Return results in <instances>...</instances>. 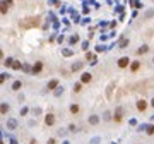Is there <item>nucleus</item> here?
I'll use <instances>...</instances> for the list:
<instances>
[{
	"mask_svg": "<svg viewBox=\"0 0 154 144\" xmlns=\"http://www.w3.org/2000/svg\"><path fill=\"white\" fill-rule=\"evenodd\" d=\"M151 105H152V106H154V98H152V101H151Z\"/></svg>",
	"mask_w": 154,
	"mask_h": 144,
	"instance_id": "nucleus-20",
	"label": "nucleus"
},
{
	"mask_svg": "<svg viewBox=\"0 0 154 144\" xmlns=\"http://www.w3.org/2000/svg\"><path fill=\"white\" fill-rule=\"evenodd\" d=\"M74 91H75V93H81V91H82V84H81V82L75 84V86H74Z\"/></svg>",
	"mask_w": 154,
	"mask_h": 144,
	"instance_id": "nucleus-9",
	"label": "nucleus"
},
{
	"mask_svg": "<svg viewBox=\"0 0 154 144\" xmlns=\"http://www.w3.org/2000/svg\"><path fill=\"white\" fill-rule=\"evenodd\" d=\"M139 67H140V64H139V62H134V64L130 65V69H132V70H137Z\"/></svg>",
	"mask_w": 154,
	"mask_h": 144,
	"instance_id": "nucleus-10",
	"label": "nucleus"
},
{
	"mask_svg": "<svg viewBox=\"0 0 154 144\" xmlns=\"http://www.w3.org/2000/svg\"><path fill=\"white\" fill-rule=\"evenodd\" d=\"M128 64H130V60H128L127 57H122L120 60H118V67H120V69H125Z\"/></svg>",
	"mask_w": 154,
	"mask_h": 144,
	"instance_id": "nucleus-3",
	"label": "nucleus"
},
{
	"mask_svg": "<svg viewBox=\"0 0 154 144\" xmlns=\"http://www.w3.org/2000/svg\"><path fill=\"white\" fill-rule=\"evenodd\" d=\"M70 112H72V113H77V112H79V106H77V105H72V106H70Z\"/></svg>",
	"mask_w": 154,
	"mask_h": 144,
	"instance_id": "nucleus-11",
	"label": "nucleus"
},
{
	"mask_svg": "<svg viewBox=\"0 0 154 144\" xmlns=\"http://www.w3.org/2000/svg\"><path fill=\"white\" fill-rule=\"evenodd\" d=\"M152 120H154V115H152Z\"/></svg>",
	"mask_w": 154,
	"mask_h": 144,
	"instance_id": "nucleus-21",
	"label": "nucleus"
},
{
	"mask_svg": "<svg viewBox=\"0 0 154 144\" xmlns=\"http://www.w3.org/2000/svg\"><path fill=\"white\" fill-rule=\"evenodd\" d=\"M57 86H58V81H57V79H53V81L48 84V89H55Z\"/></svg>",
	"mask_w": 154,
	"mask_h": 144,
	"instance_id": "nucleus-7",
	"label": "nucleus"
},
{
	"mask_svg": "<svg viewBox=\"0 0 154 144\" xmlns=\"http://www.w3.org/2000/svg\"><path fill=\"white\" fill-rule=\"evenodd\" d=\"M115 120H116V122H120V120H122V110H118V112L115 113Z\"/></svg>",
	"mask_w": 154,
	"mask_h": 144,
	"instance_id": "nucleus-8",
	"label": "nucleus"
},
{
	"mask_svg": "<svg viewBox=\"0 0 154 144\" xmlns=\"http://www.w3.org/2000/svg\"><path fill=\"white\" fill-rule=\"evenodd\" d=\"M45 124H46V125H53V124H55V117L51 115V113H50V115H46V118H45Z\"/></svg>",
	"mask_w": 154,
	"mask_h": 144,
	"instance_id": "nucleus-4",
	"label": "nucleus"
},
{
	"mask_svg": "<svg viewBox=\"0 0 154 144\" xmlns=\"http://www.w3.org/2000/svg\"><path fill=\"white\" fill-rule=\"evenodd\" d=\"M46 144H55V139H50V141H48Z\"/></svg>",
	"mask_w": 154,
	"mask_h": 144,
	"instance_id": "nucleus-19",
	"label": "nucleus"
},
{
	"mask_svg": "<svg viewBox=\"0 0 154 144\" xmlns=\"http://www.w3.org/2000/svg\"><path fill=\"white\" fill-rule=\"evenodd\" d=\"M91 124H98V117H91Z\"/></svg>",
	"mask_w": 154,
	"mask_h": 144,
	"instance_id": "nucleus-16",
	"label": "nucleus"
},
{
	"mask_svg": "<svg viewBox=\"0 0 154 144\" xmlns=\"http://www.w3.org/2000/svg\"><path fill=\"white\" fill-rule=\"evenodd\" d=\"M9 127H10V129H14V127H16V122H14V120H10V122H9Z\"/></svg>",
	"mask_w": 154,
	"mask_h": 144,
	"instance_id": "nucleus-17",
	"label": "nucleus"
},
{
	"mask_svg": "<svg viewBox=\"0 0 154 144\" xmlns=\"http://www.w3.org/2000/svg\"><path fill=\"white\" fill-rule=\"evenodd\" d=\"M4 64H5V65H10V64H12V58H7V60H5Z\"/></svg>",
	"mask_w": 154,
	"mask_h": 144,
	"instance_id": "nucleus-18",
	"label": "nucleus"
},
{
	"mask_svg": "<svg viewBox=\"0 0 154 144\" xmlns=\"http://www.w3.org/2000/svg\"><path fill=\"white\" fill-rule=\"evenodd\" d=\"M147 50H149V48H147V46H140V48H139V53H145Z\"/></svg>",
	"mask_w": 154,
	"mask_h": 144,
	"instance_id": "nucleus-13",
	"label": "nucleus"
},
{
	"mask_svg": "<svg viewBox=\"0 0 154 144\" xmlns=\"http://www.w3.org/2000/svg\"><path fill=\"white\" fill-rule=\"evenodd\" d=\"M41 69H43V64H41V62H36V65L33 67V72H39Z\"/></svg>",
	"mask_w": 154,
	"mask_h": 144,
	"instance_id": "nucleus-6",
	"label": "nucleus"
},
{
	"mask_svg": "<svg viewBox=\"0 0 154 144\" xmlns=\"http://www.w3.org/2000/svg\"><path fill=\"white\" fill-rule=\"evenodd\" d=\"M7 110H9V106H7V105H2V113H5Z\"/></svg>",
	"mask_w": 154,
	"mask_h": 144,
	"instance_id": "nucleus-15",
	"label": "nucleus"
},
{
	"mask_svg": "<svg viewBox=\"0 0 154 144\" xmlns=\"http://www.w3.org/2000/svg\"><path fill=\"white\" fill-rule=\"evenodd\" d=\"M81 81H82V82H89V81H91V74H82V77H81Z\"/></svg>",
	"mask_w": 154,
	"mask_h": 144,
	"instance_id": "nucleus-5",
	"label": "nucleus"
},
{
	"mask_svg": "<svg viewBox=\"0 0 154 144\" xmlns=\"http://www.w3.org/2000/svg\"><path fill=\"white\" fill-rule=\"evenodd\" d=\"M147 134H149V135L154 134V127H152V125H151V127H147Z\"/></svg>",
	"mask_w": 154,
	"mask_h": 144,
	"instance_id": "nucleus-12",
	"label": "nucleus"
},
{
	"mask_svg": "<svg viewBox=\"0 0 154 144\" xmlns=\"http://www.w3.org/2000/svg\"><path fill=\"white\" fill-rule=\"evenodd\" d=\"M39 17H28V19H22L19 22L21 28H33V26H39Z\"/></svg>",
	"mask_w": 154,
	"mask_h": 144,
	"instance_id": "nucleus-1",
	"label": "nucleus"
},
{
	"mask_svg": "<svg viewBox=\"0 0 154 144\" xmlns=\"http://www.w3.org/2000/svg\"><path fill=\"white\" fill-rule=\"evenodd\" d=\"M19 87H21V82H19V81H16L14 86H12V89H19Z\"/></svg>",
	"mask_w": 154,
	"mask_h": 144,
	"instance_id": "nucleus-14",
	"label": "nucleus"
},
{
	"mask_svg": "<svg viewBox=\"0 0 154 144\" xmlns=\"http://www.w3.org/2000/svg\"><path fill=\"white\" fill-rule=\"evenodd\" d=\"M145 108H147V101L145 100H139L137 101V110L139 112H145Z\"/></svg>",
	"mask_w": 154,
	"mask_h": 144,
	"instance_id": "nucleus-2",
	"label": "nucleus"
}]
</instances>
